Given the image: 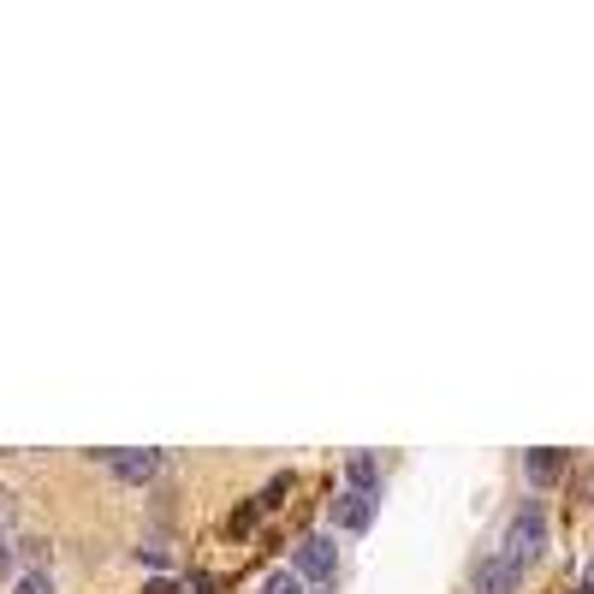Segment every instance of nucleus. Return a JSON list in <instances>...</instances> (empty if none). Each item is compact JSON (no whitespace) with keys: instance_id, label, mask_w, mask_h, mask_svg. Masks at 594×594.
<instances>
[{"instance_id":"nucleus-5","label":"nucleus","mask_w":594,"mask_h":594,"mask_svg":"<svg viewBox=\"0 0 594 594\" xmlns=\"http://www.w3.org/2000/svg\"><path fill=\"white\" fill-rule=\"evenodd\" d=\"M517 583H523V565H517L512 553H487L482 565H476V588L482 594H512Z\"/></svg>"},{"instance_id":"nucleus-15","label":"nucleus","mask_w":594,"mask_h":594,"mask_svg":"<svg viewBox=\"0 0 594 594\" xmlns=\"http://www.w3.org/2000/svg\"><path fill=\"white\" fill-rule=\"evenodd\" d=\"M190 594H215V583H208V576H197V588H190Z\"/></svg>"},{"instance_id":"nucleus-3","label":"nucleus","mask_w":594,"mask_h":594,"mask_svg":"<svg viewBox=\"0 0 594 594\" xmlns=\"http://www.w3.org/2000/svg\"><path fill=\"white\" fill-rule=\"evenodd\" d=\"M327 523H334V529H345V535H363L375 523V499L369 494H352V487H345V494L327 505Z\"/></svg>"},{"instance_id":"nucleus-14","label":"nucleus","mask_w":594,"mask_h":594,"mask_svg":"<svg viewBox=\"0 0 594 594\" xmlns=\"http://www.w3.org/2000/svg\"><path fill=\"white\" fill-rule=\"evenodd\" d=\"M7 553H12V547H7V523H0V565H7Z\"/></svg>"},{"instance_id":"nucleus-10","label":"nucleus","mask_w":594,"mask_h":594,"mask_svg":"<svg viewBox=\"0 0 594 594\" xmlns=\"http://www.w3.org/2000/svg\"><path fill=\"white\" fill-rule=\"evenodd\" d=\"M137 558H143V565H155V571H161V565H167V547H155V541H149V547H137Z\"/></svg>"},{"instance_id":"nucleus-7","label":"nucleus","mask_w":594,"mask_h":594,"mask_svg":"<svg viewBox=\"0 0 594 594\" xmlns=\"http://www.w3.org/2000/svg\"><path fill=\"white\" fill-rule=\"evenodd\" d=\"M345 487H352V494H380V464L369 458V452H357V458L352 464H345Z\"/></svg>"},{"instance_id":"nucleus-6","label":"nucleus","mask_w":594,"mask_h":594,"mask_svg":"<svg viewBox=\"0 0 594 594\" xmlns=\"http://www.w3.org/2000/svg\"><path fill=\"white\" fill-rule=\"evenodd\" d=\"M523 469H529L535 487H553V482L571 469V452H565V446H535L529 458H523Z\"/></svg>"},{"instance_id":"nucleus-11","label":"nucleus","mask_w":594,"mask_h":594,"mask_svg":"<svg viewBox=\"0 0 594 594\" xmlns=\"http://www.w3.org/2000/svg\"><path fill=\"white\" fill-rule=\"evenodd\" d=\"M143 594H185V588H179V583H172V576H155V583H149Z\"/></svg>"},{"instance_id":"nucleus-1","label":"nucleus","mask_w":594,"mask_h":594,"mask_svg":"<svg viewBox=\"0 0 594 594\" xmlns=\"http://www.w3.org/2000/svg\"><path fill=\"white\" fill-rule=\"evenodd\" d=\"M499 553H512L523 571L535 565L541 553H547V512H541L535 499H523L517 512H512V523H505V547Z\"/></svg>"},{"instance_id":"nucleus-2","label":"nucleus","mask_w":594,"mask_h":594,"mask_svg":"<svg viewBox=\"0 0 594 594\" xmlns=\"http://www.w3.org/2000/svg\"><path fill=\"white\" fill-rule=\"evenodd\" d=\"M291 571L304 576V583H334V571H339V547H334V535H304V541H297Z\"/></svg>"},{"instance_id":"nucleus-9","label":"nucleus","mask_w":594,"mask_h":594,"mask_svg":"<svg viewBox=\"0 0 594 594\" xmlns=\"http://www.w3.org/2000/svg\"><path fill=\"white\" fill-rule=\"evenodd\" d=\"M12 594H55V576H48V571H24L19 583H12Z\"/></svg>"},{"instance_id":"nucleus-13","label":"nucleus","mask_w":594,"mask_h":594,"mask_svg":"<svg viewBox=\"0 0 594 594\" xmlns=\"http://www.w3.org/2000/svg\"><path fill=\"white\" fill-rule=\"evenodd\" d=\"M583 594H594V558H588V565H583Z\"/></svg>"},{"instance_id":"nucleus-8","label":"nucleus","mask_w":594,"mask_h":594,"mask_svg":"<svg viewBox=\"0 0 594 594\" xmlns=\"http://www.w3.org/2000/svg\"><path fill=\"white\" fill-rule=\"evenodd\" d=\"M261 594H304V576H297V571L286 565V571H274V576H261Z\"/></svg>"},{"instance_id":"nucleus-12","label":"nucleus","mask_w":594,"mask_h":594,"mask_svg":"<svg viewBox=\"0 0 594 594\" xmlns=\"http://www.w3.org/2000/svg\"><path fill=\"white\" fill-rule=\"evenodd\" d=\"M583 499L594 505V469H583Z\"/></svg>"},{"instance_id":"nucleus-4","label":"nucleus","mask_w":594,"mask_h":594,"mask_svg":"<svg viewBox=\"0 0 594 594\" xmlns=\"http://www.w3.org/2000/svg\"><path fill=\"white\" fill-rule=\"evenodd\" d=\"M108 469H113L119 482L143 487V482H155V469H161V452H149V446H126V452H108Z\"/></svg>"}]
</instances>
